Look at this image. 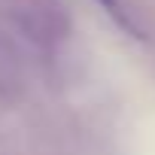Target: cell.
<instances>
[{
    "label": "cell",
    "mask_w": 155,
    "mask_h": 155,
    "mask_svg": "<svg viewBox=\"0 0 155 155\" xmlns=\"http://www.w3.org/2000/svg\"><path fill=\"white\" fill-rule=\"evenodd\" d=\"M97 3L107 9V15H110V18H113L122 31H128L131 37H143V34H140V28L134 25V18L128 15V9H122V3H119V0H97Z\"/></svg>",
    "instance_id": "6da1fadb"
}]
</instances>
